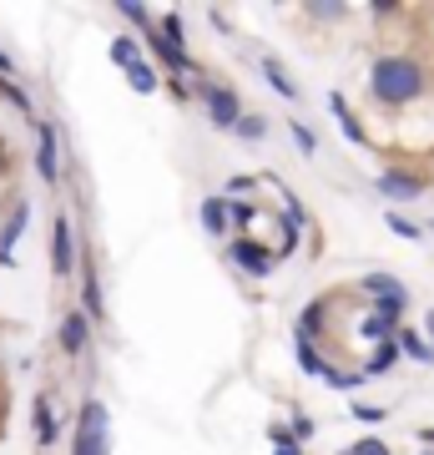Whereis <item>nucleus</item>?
Returning <instances> with one entry per match:
<instances>
[{
    "instance_id": "1",
    "label": "nucleus",
    "mask_w": 434,
    "mask_h": 455,
    "mask_svg": "<svg viewBox=\"0 0 434 455\" xmlns=\"http://www.w3.org/2000/svg\"><path fill=\"white\" fill-rule=\"evenodd\" d=\"M369 86L384 107H409L414 97H424V66L414 56H379Z\"/></svg>"
},
{
    "instance_id": "2",
    "label": "nucleus",
    "mask_w": 434,
    "mask_h": 455,
    "mask_svg": "<svg viewBox=\"0 0 434 455\" xmlns=\"http://www.w3.org/2000/svg\"><path fill=\"white\" fill-rule=\"evenodd\" d=\"M71 455H112V440H107V405H101V400H86V405H81Z\"/></svg>"
},
{
    "instance_id": "3",
    "label": "nucleus",
    "mask_w": 434,
    "mask_h": 455,
    "mask_svg": "<svg viewBox=\"0 0 434 455\" xmlns=\"http://www.w3.org/2000/svg\"><path fill=\"white\" fill-rule=\"evenodd\" d=\"M193 92L197 97H202V107H208V116H212V127H238V92H233V86H217V82H202V76H197L193 82Z\"/></svg>"
},
{
    "instance_id": "4",
    "label": "nucleus",
    "mask_w": 434,
    "mask_h": 455,
    "mask_svg": "<svg viewBox=\"0 0 434 455\" xmlns=\"http://www.w3.org/2000/svg\"><path fill=\"white\" fill-rule=\"evenodd\" d=\"M359 289L369 293L374 304H379V314H389V319H399V314L409 309V289H404L399 278H389V274H369V278H359Z\"/></svg>"
},
{
    "instance_id": "5",
    "label": "nucleus",
    "mask_w": 434,
    "mask_h": 455,
    "mask_svg": "<svg viewBox=\"0 0 434 455\" xmlns=\"http://www.w3.org/2000/svg\"><path fill=\"white\" fill-rule=\"evenodd\" d=\"M51 268H56V278H66L76 268V248H71V223L66 218L51 223Z\"/></svg>"
},
{
    "instance_id": "6",
    "label": "nucleus",
    "mask_w": 434,
    "mask_h": 455,
    "mask_svg": "<svg viewBox=\"0 0 434 455\" xmlns=\"http://www.w3.org/2000/svg\"><path fill=\"white\" fill-rule=\"evenodd\" d=\"M379 193H384V197H399V203H414V197H424V178L389 167V172H379Z\"/></svg>"
},
{
    "instance_id": "7",
    "label": "nucleus",
    "mask_w": 434,
    "mask_h": 455,
    "mask_svg": "<svg viewBox=\"0 0 434 455\" xmlns=\"http://www.w3.org/2000/svg\"><path fill=\"white\" fill-rule=\"evenodd\" d=\"M227 259L238 263V268H248L253 278H268V268H273V253H263L253 238H238V243L227 248Z\"/></svg>"
},
{
    "instance_id": "8",
    "label": "nucleus",
    "mask_w": 434,
    "mask_h": 455,
    "mask_svg": "<svg viewBox=\"0 0 434 455\" xmlns=\"http://www.w3.org/2000/svg\"><path fill=\"white\" fill-rule=\"evenodd\" d=\"M86 344H91V319H86L81 309H71V314L61 319V355L76 359L81 349H86Z\"/></svg>"
},
{
    "instance_id": "9",
    "label": "nucleus",
    "mask_w": 434,
    "mask_h": 455,
    "mask_svg": "<svg viewBox=\"0 0 434 455\" xmlns=\"http://www.w3.org/2000/svg\"><path fill=\"white\" fill-rule=\"evenodd\" d=\"M36 137H41V147H36V172H41V182H56L61 178V157H56V132L41 122L36 127Z\"/></svg>"
},
{
    "instance_id": "10",
    "label": "nucleus",
    "mask_w": 434,
    "mask_h": 455,
    "mask_svg": "<svg viewBox=\"0 0 434 455\" xmlns=\"http://www.w3.org/2000/svg\"><path fill=\"white\" fill-rule=\"evenodd\" d=\"M26 223H31V203L20 197L16 208H11V218H5V228H0V263H11V248L20 243V233H26Z\"/></svg>"
},
{
    "instance_id": "11",
    "label": "nucleus",
    "mask_w": 434,
    "mask_h": 455,
    "mask_svg": "<svg viewBox=\"0 0 434 455\" xmlns=\"http://www.w3.org/2000/svg\"><path fill=\"white\" fill-rule=\"evenodd\" d=\"M31 420H36V445H56V415H51V400H46V395H36Z\"/></svg>"
},
{
    "instance_id": "12",
    "label": "nucleus",
    "mask_w": 434,
    "mask_h": 455,
    "mask_svg": "<svg viewBox=\"0 0 434 455\" xmlns=\"http://www.w3.org/2000/svg\"><path fill=\"white\" fill-rule=\"evenodd\" d=\"M364 339H374V344L399 339V319H389V314H379V309H374L369 319H364Z\"/></svg>"
},
{
    "instance_id": "13",
    "label": "nucleus",
    "mask_w": 434,
    "mask_h": 455,
    "mask_svg": "<svg viewBox=\"0 0 434 455\" xmlns=\"http://www.w3.org/2000/svg\"><path fill=\"white\" fill-rule=\"evenodd\" d=\"M328 107H334V116H338V132H343L349 142H364V127H359V116L349 112V101H343V97L334 92V97H328Z\"/></svg>"
},
{
    "instance_id": "14",
    "label": "nucleus",
    "mask_w": 434,
    "mask_h": 455,
    "mask_svg": "<svg viewBox=\"0 0 434 455\" xmlns=\"http://www.w3.org/2000/svg\"><path fill=\"white\" fill-rule=\"evenodd\" d=\"M227 218H233V212H227L223 197H208V203H202V228H208L212 238H223L227 233Z\"/></svg>"
},
{
    "instance_id": "15",
    "label": "nucleus",
    "mask_w": 434,
    "mask_h": 455,
    "mask_svg": "<svg viewBox=\"0 0 434 455\" xmlns=\"http://www.w3.org/2000/svg\"><path fill=\"white\" fill-rule=\"evenodd\" d=\"M81 314H86V319H101V314H107V304H101V283H97V274H86V278H81Z\"/></svg>"
},
{
    "instance_id": "16",
    "label": "nucleus",
    "mask_w": 434,
    "mask_h": 455,
    "mask_svg": "<svg viewBox=\"0 0 434 455\" xmlns=\"http://www.w3.org/2000/svg\"><path fill=\"white\" fill-rule=\"evenodd\" d=\"M323 319H328V304H308L304 314H298V339H313V334H323Z\"/></svg>"
},
{
    "instance_id": "17",
    "label": "nucleus",
    "mask_w": 434,
    "mask_h": 455,
    "mask_svg": "<svg viewBox=\"0 0 434 455\" xmlns=\"http://www.w3.org/2000/svg\"><path fill=\"white\" fill-rule=\"evenodd\" d=\"M399 355L419 359V364H434V344H424L414 329H399Z\"/></svg>"
},
{
    "instance_id": "18",
    "label": "nucleus",
    "mask_w": 434,
    "mask_h": 455,
    "mask_svg": "<svg viewBox=\"0 0 434 455\" xmlns=\"http://www.w3.org/2000/svg\"><path fill=\"white\" fill-rule=\"evenodd\" d=\"M263 76H268V86H273L278 97H288V101H293V97H298V86H293V82H288V71H283V66H278V61H273V56H268V61H263Z\"/></svg>"
},
{
    "instance_id": "19",
    "label": "nucleus",
    "mask_w": 434,
    "mask_h": 455,
    "mask_svg": "<svg viewBox=\"0 0 434 455\" xmlns=\"http://www.w3.org/2000/svg\"><path fill=\"white\" fill-rule=\"evenodd\" d=\"M127 82H131V92L152 97V92H157V71H152L146 61H137V66H127Z\"/></svg>"
},
{
    "instance_id": "20",
    "label": "nucleus",
    "mask_w": 434,
    "mask_h": 455,
    "mask_svg": "<svg viewBox=\"0 0 434 455\" xmlns=\"http://www.w3.org/2000/svg\"><path fill=\"white\" fill-rule=\"evenodd\" d=\"M394 359H399V339L379 344V349H374V359H369V370H364V374H389V370H394Z\"/></svg>"
},
{
    "instance_id": "21",
    "label": "nucleus",
    "mask_w": 434,
    "mask_h": 455,
    "mask_svg": "<svg viewBox=\"0 0 434 455\" xmlns=\"http://www.w3.org/2000/svg\"><path fill=\"white\" fill-rule=\"evenodd\" d=\"M112 61L116 66H137V61H142V51H137L131 36H116V41H112Z\"/></svg>"
},
{
    "instance_id": "22",
    "label": "nucleus",
    "mask_w": 434,
    "mask_h": 455,
    "mask_svg": "<svg viewBox=\"0 0 434 455\" xmlns=\"http://www.w3.org/2000/svg\"><path fill=\"white\" fill-rule=\"evenodd\" d=\"M298 370L304 374H328V364L313 355V339H298Z\"/></svg>"
},
{
    "instance_id": "23",
    "label": "nucleus",
    "mask_w": 434,
    "mask_h": 455,
    "mask_svg": "<svg viewBox=\"0 0 434 455\" xmlns=\"http://www.w3.org/2000/svg\"><path fill=\"white\" fill-rule=\"evenodd\" d=\"M389 228H394L399 238H409V243H419V238H424V228L409 223V218H399V212H389Z\"/></svg>"
},
{
    "instance_id": "24",
    "label": "nucleus",
    "mask_w": 434,
    "mask_h": 455,
    "mask_svg": "<svg viewBox=\"0 0 434 455\" xmlns=\"http://www.w3.org/2000/svg\"><path fill=\"white\" fill-rule=\"evenodd\" d=\"M238 137H248V142H257V137H263V132H268V122H263V116H238Z\"/></svg>"
},
{
    "instance_id": "25",
    "label": "nucleus",
    "mask_w": 434,
    "mask_h": 455,
    "mask_svg": "<svg viewBox=\"0 0 434 455\" xmlns=\"http://www.w3.org/2000/svg\"><path fill=\"white\" fill-rule=\"evenodd\" d=\"M273 455H304V451H298V440L288 430H273Z\"/></svg>"
},
{
    "instance_id": "26",
    "label": "nucleus",
    "mask_w": 434,
    "mask_h": 455,
    "mask_svg": "<svg viewBox=\"0 0 434 455\" xmlns=\"http://www.w3.org/2000/svg\"><path fill=\"white\" fill-rule=\"evenodd\" d=\"M0 97H5V101H16L20 112L31 116V97H26V92H20V86H16V82H5V92H0Z\"/></svg>"
},
{
    "instance_id": "27",
    "label": "nucleus",
    "mask_w": 434,
    "mask_h": 455,
    "mask_svg": "<svg viewBox=\"0 0 434 455\" xmlns=\"http://www.w3.org/2000/svg\"><path fill=\"white\" fill-rule=\"evenodd\" d=\"M343 455H389V451H384V440H359L354 451H343Z\"/></svg>"
},
{
    "instance_id": "28",
    "label": "nucleus",
    "mask_w": 434,
    "mask_h": 455,
    "mask_svg": "<svg viewBox=\"0 0 434 455\" xmlns=\"http://www.w3.org/2000/svg\"><path fill=\"white\" fill-rule=\"evenodd\" d=\"M293 137H298V147H304V152H313V147H319V142H313V132H308L304 122H293Z\"/></svg>"
},
{
    "instance_id": "29",
    "label": "nucleus",
    "mask_w": 434,
    "mask_h": 455,
    "mask_svg": "<svg viewBox=\"0 0 434 455\" xmlns=\"http://www.w3.org/2000/svg\"><path fill=\"white\" fill-rule=\"evenodd\" d=\"M122 16H127V20H137V26H146V20H152V16H146V5H131V0L122 5Z\"/></svg>"
},
{
    "instance_id": "30",
    "label": "nucleus",
    "mask_w": 434,
    "mask_h": 455,
    "mask_svg": "<svg viewBox=\"0 0 434 455\" xmlns=\"http://www.w3.org/2000/svg\"><path fill=\"white\" fill-rule=\"evenodd\" d=\"M308 16H323V20H334V16H343V5H308Z\"/></svg>"
},
{
    "instance_id": "31",
    "label": "nucleus",
    "mask_w": 434,
    "mask_h": 455,
    "mask_svg": "<svg viewBox=\"0 0 434 455\" xmlns=\"http://www.w3.org/2000/svg\"><path fill=\"white\" fill-rule=\"evenodd\" d=\"M238 193H253V178H233L227 182V197H238Z\"/></svg>"
},
{
    "instance_id": "32",
    "label": "nucleus",
    "mask_w": 434,
    "mask_h": 455,
    "mask_svg": "<svg viewBox=\"0 0 434 455\" xmlns=\"http://www.w3.org/2000/svg\"><path fill=\"white\" fill-rule=\"evenodd\" d=\"M419 440H424V445L434 451V425H430V430H419Z\"/></svg>"
},
{
    "instance_id": "33",
    "label": "nucleus",
    "mask_w": 434,
    "mask_h": 455,
    "mask_svg": "<svg viewBox=\"0 0 434 455\" xmlns=\"http://www.w3.org/2000/svg\"><path fill=\"white\" fill-rule=\"evenodd\" d=\"M424 329H430V339H434V309H430V314H424Z\"/></svg>"
},
{
    "instance_id": "34",
    "label": "nucleus",
    "mask_w": 434,
    "mask_h": 455,
    "mask_svg": "<svg viewBox=\"0 0 434 455\" xmlns=\"http://www.w3.org/2000/svg\"><path fill=\"white\" fill-rule=\"evenodd\" d=\"M0 167H5V157H0Z\"/></svg>"
},
{
    "instance_id": "35",
    "label": "nucleus",
    "mask_w": 434,
    "mask_h": 455,
    "mask_svg": "<svg viewBox=\"0 0 434 455\" xmlns=\"http://www.w3.org/2000/svg\"><path fill=\"white\" fill-rule=\"evenodd\" d=\"M0 92H5V82H0Z\"/></svg>"
},
{
    "instance_id": "36",
    "label": "nucleus",
    "mask_w": 434,
    "mask_h": 455,
    "mask_svg": "<svg viewBox=\"0 0 434 455\" xmlns=\"http://www.w3.org/2000/svg\"><path fill=\"white\" fill-rule=\"evenodd\" d=\"M424 455H434V451H424Z\"/></svg>"
}]
</instances>
